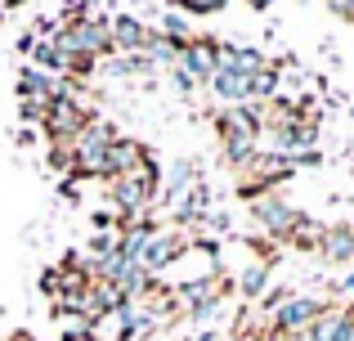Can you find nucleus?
<instances>
[{"label": "nucleus", "mask_w": 354, "mask_h": 341, "mask_svg": "<svg viewBox=\"0 0 354 341\" xmlns=\"http://www.w3.org/2000/svg\"><path fill=\"white\" fill-rule=\"evenodd\" d=\"M269 270H274V261H256V265H247V270L238 274V292L247 301H256L260 292L269 288Z\"/></svg>", "instance_id": "nucleus-15"}, {"label": "nucleus", "mask_w": 354, "mask_h": 341, "mask_svg": "<svg viewBox=\"0 0 354 341\" xmlns=\"http://www.w3.org/2000/svg\"><path fill=\"white\" fill-rule=\"evenodd\" d=\"M319 256L328 265H354V234H350V225H328L323 229Z\"/></svg>", "instance_id": "nucleus-13"}, {"label": "nucleus", "mask_w": 354, "mask_h": 341, "mask_svg": "<svg viewBox=\"0 0 354 341\" xmlns=\"http://www.w3.org/2000/svg\"><path fill=\"white\" fill-rule=\"evenodd\" d=\"M350 315H354V306H350Z\"/></svg>", "instance_id": "nucleus-27"}, {"label": "nucleus", "mask_w": 354, "mask_h": 341, "mask_svg": "<svg viewBox=\"0 0 354 341\" xmlns=\"http://www.w3.org/2000/svg\"><path fill=\"white\" fill-rule=\"evenodd\" d=\"M328 9L337 18H346V23H354V0H328Z\"/></svg>", "instance_id": "nucleus-23"}, {"label": "nucleus", "mask_w": 354, "mask_h": 341, "mask_svg": "<svg viewBox=\"0 0 354 341\" xmlns=\"http://www.w3.org/2000/svg\"><path fill=\"white\" fill-rule=\"evenodd\" d=\"M180 247H184V238H180V234H162V229H157V234L148 238L144 256H139L135 265H144L148 274H157V270H166V265H171L175 256H180Z\"/></svg>", "instance_id": "nucleus-12"}, {"label": "nucleus", "mask_w": 354, "mask_h": 341, "mask_svg": "<svg viewBox=\"0 0 354 341\" xmlns=\"http://www.w3.org/2000/svg\"><path fill=\"white\" fill-rule=\"evenodd\" d=\"M251 216H256V225L265 229L274 243H287V238H292V229H296V220H301V211L287 207V202L274 198V193H265V198L251 202Z\"/></svg>", "instance_id": "nucleus-6"}, {"label": "nucleus", "mask_w": 354, "mask_h": 341, "mask_svg": "<svg viewBox=\"0 0 354 341\" xmlns=\"http://www.w3.org/2000/svg\"><path fill=\"white\" fill-rule=\"evenodd\" d=\"M50 162H54L59 171H72V162H77V153H72V144H54V149H50Z\"/></svg>", "instance_id": "nucleus-19"}, {"label": "nucleus", "mask_w": 354, "mask_h": 341, "mask_svg": "<svg viewBox=\"0 0 354 341\" xmlns=\"http://www.w3.org/2000/svg\"><path fill=\"white\" fill-rule=\"evenodd\" d=\"M283 301H292V288H274V292H269V297H265V310H269V315H274V310L283 306Z\"/></svg>", "instance_id": "nucleus-22"}, {"label": "nucleus", "mask_w": 354, "mask_h": 341, "mask_svg": "<svg viewBox=\"0 0 354 341\" xmlns=\"http://www.w3.org/2000/svg\"><path fill=\"white\" fill-rule=\"evenodd\" d=\"M45 108H50V104H36V99H23V122H45Z\"/></svg>", "instance_id": "nucleus-21"}, {"label": "nucleus", "mask_w": 354, "mask_h": 341, "mask_svg": "<svg viewBox=\"0 0 354 341\" xmlns=\"http://www.w3.org/2000/svg\"><path fill=\"white\" fill-rule=\"evenodd\" d=\"M247 5H251V9H269V5H274V0H247Z\"/></svg>", "instance_id": "nucleus-25"}, {"label": "nucleus", "mask_w": 354, "mask_h": 341, "mask_svg": "<svg viewBox=\"0 0 354 341\" xmlns=\"http://www.w3.org/2000/svg\"><path fill=\"white\" fill-rule=\"evenodd\" d=\"M59 54H86V59H104V54H113V27L99 23V18H72L68 27L59 32Z\"/></svg>", "instance_id": "nucleus-3"}, {"label": "nucleus", "mask_w": 354, "mask_h": 341, "mask_svg": "<svg viewBox=\"0 0 354 341\" xmlns=\"http://www.w3.org/2000/svg\"><path fill=\"white\" fill-rule=\"evenodd\" d=\"M171 86L180 90V95H189V90L198 86V81H193V77H189V72H184V68H171Z\"/></svg>", "instance_id": "nucleus-20"}, {"label": "nucleus", "mask_w": 354, "mask_h": 341, "mask_svg": "<svg viewBox=\"0 0 354 341\" xmlns=\"http://www.w3.org/2000/svg\"><path fill=\"white\" fill-rule=\"evenodd\" d=\"M18 95H23V99H36V104H54L59 95H68V86H63V77H54V72L27 68L23 77H18Z\"/></svg>", "instance_id": "nucleus-10"}, {"label": "nucleus", "mask_w": 354, "mask_h": 341, "mask_svg": "<svg viewBox=\"0 0 354 341\" xmlns=\"http://www.w3.org/2000/svg\"><path fill=\"white\" fill-rule=\"evenodd\" d=\"M328 306L332 301H323V297H292L269 315V333H305L319 315H328Z\"/></svg>", "instance_id": "nucleus-5"}, {"label": "nucleus", "mask_w": 354, "mask_h": 341, "mask_svg": "<svg viewBox=\"0 0 354 341\" xmlns=\"http://www.w3.org/2000/svg\"><path fill=\"white\" fill-rule=\"evenodd\" d=\"M113 140H117L113 126L90 117V126L72 140V153H77L72 175H81V180H108V149H113Z\"/></svg>", "instance_id": "nucleus-2"}, {"label": "nucleus", "mask_w": 354, "mask_h": 341, "mask_svg": "<svg viewBox=\"0 0 354 341\" xmlns=\"http://www.w3.org/2000/svg\"><path fill=\"white\" fill-rule=\"evenodd\" d=\"M41 126H45V135H50L54 144H72L90 126V113H86V104H81V99L59 95L50 108H45V122Z\"/></svg>", "instance_id": "nucleus-4"}, {"label": "nucleus", "mask_w": 354, "mask_h": 341, "mask_svg": "<svg viewBox=\"0 0 354 341\" xmlns=\"http://www.w3.org/2000/svg\"><path fill=\"white\" fill-rule=\"evenodd\" d=\"M108 27H113V45L121 54H148V45H153V36H157L153 27L139 23L135 14H117Z\"/></svg>", "instance_id": "nucleus-9"}, {"label": "nucleus", "mask_w": 354, "mask_h": 341, "mask_svg": "<svg viewBox=\"0 0 354 341\" xmlns=\"http://www.w3.org/2000/svg\"><path fill=\"white\" fill-rule=\"evenodd\" d=\"M198 184H202V180H198V167H193V162H175L171 175L162 180V198H166V202H180L184 193L198 189Z\"/></svg>", "instance_id": "nucleus-14"}, {"label": "nucleus", "mask_w": 354, "mask_h": 341, "mask_svg": "<svg viewBox=\"0 0 354 341\" xmlns=\"http://www.w3.org/2000/svg\"><path fill=\"white\" fill-rule=\"evenodd\" d=\"M157 198H162V171H157L153 158H148L135 175L113 180V207L121 211V216H130V220L148 216V207H153Z\"/></svg>", "instance_id": "nucleus-1"}, {"label": "nucleus", "mask_w": 354, "mask_h": 341, "mask_svg": "<svg viewBox=\"0 0 354 341\" xmlns=\"http://www.w3.org/2000/svg\"><path fill=\"white\" fill-rule=\"evenodd\" d=\"M175 5H184V14H216V9H225L229 0H175Z\"/></svg>", "instance_id": "nucleus-18"}, {"label": "nucleus", "mask_w": 354, "mask_h": 341, "mask_svg": "<svg viewBox=\"0 0 354 341\" xmlns=\"http://www.w3.org/2000/svg\"><path fill=\"white\" fill-rule=\"evenodd\" d=\"M162 36H171V41L189 45V41H193V32H189V14H180V9H171V14L162 18Z\"/></svg>", "instance_id": "nucleus-17"}, {"label": "nucleus", "mask_w": 354, "mask_h": 341, "mask_svg": "<svg viewBox=\"0 0 354 341\" xmlns=\"http://www.w3.org/2000/svg\"><path fill=\"white\" fill-rule=\"evenodd\" d=\"M337 292H354V270L341 274V283H337Z\"/></svg>", "instance_id": "nucleus-24"}, {"label": "nucleus", "mask_w": 354, "mask_h": 341, "mask_svg": "<svg viewBox=\"0 0 354 341\" xmlns=\"http://www.w3.org/2000/svg\"><path fill=\"white\" fill-rule=\"evenodd\" d=\"M251 77H256V72L238 68V63L220 50V68H216V77H211L207 86L216 90V99H225V104H251Z\"/></svg>", "instance_id": "nucleus-7"}, {"label": "nucleus", "mask_w": 354, "mask_h": 341, "mask_svg": "<svg viewBox=\"0 0 354 341\" xmlns=\"http://www.w3.org/2000/svg\"><path fill=\"white\" fill-rule=\"evenodd\" d=\"M144 162H148V149L139 140H113V149H108V180L135 175Z\"/></svg>", "instance_id": "nucleus-11"}, {"label": "nucleus", "mask_w": 354, "mask_h": 341, "mask_svg": "<svg viewBox=\"0 0 354 341\" xmlns=\"http://www.w3.org/2000/svg\"><path fill=\"white\" fill-rule=\"evenodd\" d=\"M323 229H328V225H319V220H310V216L301 211V220H296V229H292V238H287V243H292V247H301V252H319Z\"/></svg>", "instance_id": "nucleus-16"}, {"label": "nucleus", "mask_w": 354, "mask_h": 341, "mask_svg": "<svg viewBox=\"0 0 354 341\" xmlns=\"http://www.w3.org/2000/svg\"><path fill=\"white\" fill-rule=\"evenodd\" d=\"M220 50H225V45H220L216 36H193V41L184 45V54H180L175 68H184L193 81H211L216 68H220Z\"/></svg>", "instance_id": "nucleus-8"}, {"label": "nucleus", "mask_w": 354, "mask_h": 341, "mask_svg": "<svg viewBox=\"0 0 354 341\" xmlns=\"http://www.w3.org/2000/svg\"><path fill=\"white\" fill-rule=\"evenodd\" d=\"M346 225H350V234H354V220H346Z\"/></svg>", "instance_id": "nucleus-26"}]
</instances>
